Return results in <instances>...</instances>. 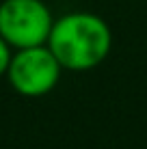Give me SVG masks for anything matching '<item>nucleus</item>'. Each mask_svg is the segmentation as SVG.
Wrapping results in <instances>:
<instances>
[{
    "label": "nucleus",
    "instance_id": "f257e3e1",
    "mask_svg": "<svg viewBox=\"0 0 147 149\" xmlns=\"http://www.w3.org/2000/svg\"><path fill=\"white\" fill-rule=\"evenodd\" d=\"M45 45L65 71H91L108 58L113 30L91 11H69L54 17Z\"/></svg>",
    "mask_w": 147,
    "mask_h": 149
},
{
    "label": "nucleus",
    "instance_id": "f03ea898",
    "mask_svg": "<svg viewBox=\"0 0 147 149\" xmlns=\"http://www.w3.org/2000/svg\"><path fill=\"white\" fill-rule=\"evenodd\" d=\"M54 15L43 0H2L0 37L13 50L45 45Z\"/></svg>",
    "mask_w": 147,
    "mask_h": 149
},
{
    "label": "nucleus",
    "instance_id": "7ed1b4c3",
    "mask_svg": "<svg viewBox=\"0 0 147 149\" xmlns=\"http://www.w3.org/2000/svg\"><path fill=\"white\" fill-rule=\"evenodd\" d=\"M63 67L48 45L13 50L7 69L11 89L22 97H43L56 89L63 76Z\"/></svg>",
    "mask_w": 147,
    "mask_h": 149
},
{
    "label": "nucleus",
    "instance_id": "20e7f679",
    "mask_svg": "<svg viewBox=\"0 0 147 149\" xmlns=\"http://www.w3.org/2000/svg\"><path fill=\"white\" fill-rule=\"evenodd\" d=\"M11 56H13V48L7 43L2 37H0V78L7 76L9 63H11Z\"/></svg>",
    "mask_w": 147,
    "mask_h": 149
}]
</instances>
